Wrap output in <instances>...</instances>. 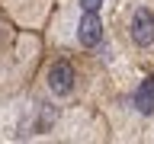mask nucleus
<instances>
[{"label":"nucleus","instance_id":"nucleus-1","mask_svg":"<svg viewBox=\"0 0 154 144\" xmlns=\"http://www.w3.org/2000/svg\"><path fill=\"white\" fill-rule=\"evenodd\" d=\"M128 35H132V42L138 48L154 45V10H148V7L135 10L132 19H128Z\"/></svg>","mask_w":154,"mask_h":144},{"label":"nucleus","instance_id":"nucleus-3","mask_svg":"<svg viewBox=\"0 0 154 144\" xmlns=\"http://www.w3.org/2000/svg\"><path fill=\"white\" fill-rule=\"evenodd\" d=\"M77 38H80V45H84V48L100 45V38H103L100 13H84V16H80V22H77Z\"/></svg>","mask_w":154,"mask_h":144},{"label":"nucleus","instance_id":"nucleus-2","mask_svg":"<svg viewBox=\"0 0 154 144\" xmlns=\"http://www.w3.org/2000/svg\"><path fill=\"white\" fill-rule=\"evenodd\" d=\"M48 90L55 96H67L74 90V67L67 64V61H55V64L48 67Z\"/></svg>","mask_w":154,"mask_h":144},{"label":"nucleus","instance_id":"nucleus-5","mask_svg":"<svg viewBox=\"0 0 154 144\" xmlns=\"http://www.w3.org/2000/svg\"><path fill=\"white\" fill-rule=\"evenodd\" d=\"M100 7H103V0H80V10L84 13H100Z\"/></svg>","mask_w":154,"mask_h":144},{"label":"nucleus","instance_id":"nucleus-4","mask_svg":"<svg viewBox=\"0 0 154 144\" xmlns=\"http://www.w3.org/2000/svg\"><path fill=\"white\" fill-rule=\"evenodd\" d=\"M132 106H135L141 115H151V112H154V74L141 80V86H138L135 96H132Z\"/></svg>","mask_w":154,"mask_h":144}]
</instances>
